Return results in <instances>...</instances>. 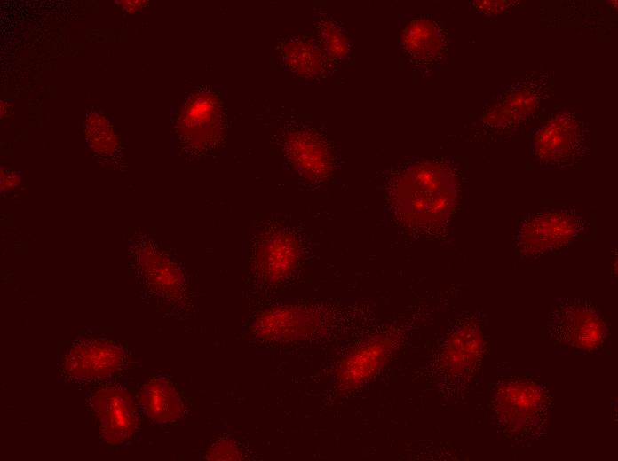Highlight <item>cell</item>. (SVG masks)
Masks as SVG:
<instances>
[{
    "mask_svg": "<svg viewBox=\"0 0 618 461\" xmlns=\"http://www.w3.org/2000/svg\"><path fill=\"white\" fill-rule=\"evenodd\" d=\"M456 197L455 176L448 167L435 161L409 168L400 176L392 193L399 219L421 230L443 225L454 210Z\"/></svg>",
    "mask_w": 618,
    "mask_h": 461,
    "instance_id": "6da1fadb",
    "label": "cell"
},
{
    "mask_svg": "<svg viewBox=\"0 0 618 461\" xmlns=\"http://www.w3.org/2000/svg\"><path fill=\"white\" fill-rule=\"evenodd\" d=\"M549 75L533 72L508 86L479 121L491 134H507L530 121L549 97Z\"/></svg>",
    "mask_w": 618,
    "mask_h": 461,
    "instance_id": "7a4b0ae2",
    "label": "cell"
},
{
    "mask_svg": "<svg viewBox=\"0 0 618 461\" xmlns=\"http://www.w3.org/2000/svg\"><path fill=\"white\" fill-rule=\"evenodd\" d=\"M587 133V123L576 111H559L535 134L533 155L539 163L548 167H568L583 155Z\"/></svg>",
    "mask_w": 618,
    "mask_h": 461,
    "instance_id": "3957f363",
    "label": "cell"
},
{
    "mask_svg": "<svg viewBox=\"0 0 618 461\" xmlns=\"http://www.w3.org/2000/svg\"><path fill=\"white\" fill-rule=\"evenodd\" d=\"M582 228L580 217L570 211H546L528 218L521 224L516 242L525 254H543L570 243L579 235Z\"/></svg>",
    "mask_w": 618,
    "mask_h": 461,
    "instance_id": "277c9868",
    "label": "cell"
},
{
    "mask_svg": "<svg viewBox=\"0 0 618 461\" xmlns=\"http://www.w3.org/2000/svg\"><path fill=\"white\" fill-rule=\"evenodd\" d=\"M397 343L392 334L372 336L350 351L340 362L337 379L344 390H354L371 379L385 365Z\"/></svg>",
    "mask_w": 618,
    "mask_h": 461,
    "instance_id": "5b68a950",
    "label": "cell"
},
{
    "mask_svg": "<svg viewBox=\"0 0 618 461\" xmlns=\"http://www.w3.org/2000/svg\"><path fill=\"white\" fill-rule=\"evenodd\" d=\"M103 440L110 444L126 441L138 426L136 406L131 395L117 387L98 390L91 399Z\"/></svg>",
    "mask_w": 618,
    "mask_h": 461,
    "instance_id": "8992f818",
    "label": "cell"
},
{
    "mask_svg": "<svg viewBox=\"0 0 618 461\" xmlns=\"http://www.w3.org/2000/svg\"><path fill=\"white\" fill-rule=\"evenodd\" d=\"M123 350L108 341L87 340L73 346L63 367L75 380H99L115 373L123 363Z\"/></svg>",
    "mask_w": 618,
    "mask_h": 461,
    "instance_id": "52a82bcc",
    "label": "cell"
},
{
    "mask_svg": "<svg viewBox=\"0 0 618 461\" xmlns=\"http://www.w3.org/2000/svg\"><path fill=\"white\" fill-rule=\"evenodd\" d=\"M401 43L408 59L424 73L437 68L448 49L443 27L430 17L412 20L402 33Z\"/></svg>",
    "mask_w": 618,
    "mask_h": 461,
    "instance_id": "ba28073f",
    "label": "cell"
},
{
    "mask_svg": "<svg viewBox=\"0 0 618 461\" xmlns=\"http://www.w3.org/2000/svg\"><path fill=\"white\" fill-rule=\"evenodd\" d=\"M553 324L565 332V336L573 344L587 347L598 340L603 332V322L591 308L578 303H571L561 308L553 316Z\"/></svg>",
    "mask_w": 618,
    "mask_h": 461,
    "instance_id": "9c48e42d",
    "label": "cell"
},
{
    "mask_svg": "<svg viewBox=\"0 0 618 461\" xmlns=\"http://www.w3.org/2000/svg\"><path fill=\"white\" fill-rule=\"evenodd\" d=\"M260 260L270 277L275 280L289 274L298 259L299 248L295 237L286 231L271 235L263 244Z\"/></svg>",
    "mask_w": 618,
    "mask_h": 461,
    "instance_id": "30bf717a",
    "label": "cell"
},
{
    "mask_svg": "<svg viewBox=\"0 0 618 461\" xmlns=\"http://www.w3.org/2000/svg\"><path fill=\"white\" fill-rule=\"evenodd\" d=\"M140 402L147 414L158 422L175 419L182 410L178 395L163 379L149 381L141 392Z\"/></svg>",
    "mask_w": 618,
    "mask_h": 461,
    "instance_id": "8fae6325",
    "label": "cell"
},
{
    "mask_svg": "<svg viewBox=\"0 0 618 461\" xmlns=\"http://www.w3.org/2000/svg\"><path fill=\"white\" fill-rule=\"evenodd\" d=\"M289 152L297 167L311 177H321L329 168V158L324 146L312 137L296 135L288 143Z\"/></svg>",
    "mask_w": 618,
    "mask_h": 461,
    "instance_id": "7c38bea8",
    "label": "cell"
},
{
    "mask_svg": "<svg viewBox=\"0 0 618 461\" xmlns=\"http://www.w3.org/2000/svg\"><path fill=\"white\" fill-rule=\"evenodd\" d=\"M272 324L284 338L305 336L321 324V315L313 309L285 307L269 315Z\"/></svg>",
    "mask_w": 618,
    "mask_h": 461,
    "instance_id": "4fadbf2b",
    "label": "cell"
},
{
    "mask_svg": "<svg viewBox=\"0 0 618 461\" xmlns=\"http://www.w3.org/2000/svg\"><path fill=\"white\" fill-rule=\"evenodd\" d=\"M479 334L472 326H463L449 338L443 355L444 365L454 374L464 372L472 361V347L478 343Z\"/></svg>",
    "mask_w": 618,
    "mask_h": 461,
    "instance_id": "5bb4252c",
    "label": "cell"
},
{
    "mask_svg": "<svg viewBox=\"0 0 618 461\" xmlns=\"http://www.w3.org/2000/svg\"><path fill=\"white\" fill-rule=\"evenodd\" d=\"M476 3V7L484 13L500 12L512 4L510 1H478Z\"/></svg>",
    "mask_w": 618,
    "mask_h": 461,
    "instance_id": "9a60e30c",
    "label": "cell"
}]
</instances>
